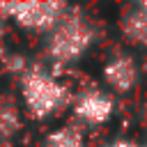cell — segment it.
<instances>
[{
  "label": "cell",
  "instance_id": "obj_7",
  "mask_svg": "<svg viewBox=\"0 0 147 147\" xmlns=\"http://www.w3.org/2000/svg\"><path fill=\"white\" fill-rule=\"evenodd\" d=\"M110 147H138V145H133V142H129V140H119V142H113Z\"/></svg>",
  "mask_w": 147,
  "mask_h": 147
},
{
  "label": "cell",
  "instance_id": "obj_2",
  "mask_svg": "<svg viewBox=\"0 0 147 147\" xmlns=\"http://www.w3.org/2000/svg\"><path fill=\"white\" fill-rule=\"evenodd\" d=\"M90 30L80 21H67L60 23L55 34L51 37V53L57 60H74L90 46Z\"/></svg>",
  "mask_w": 147,
  "mask_h": 147
},
{
  "label": "cell",
  "instance_id": "obj_6",
  "mask_svg": "<svg viewBox=\"0 0 147 147\" xmlns=\"http://www.w3.org/2000/svg\"><path fill=\"white\" fill-rule=\"evenodd\" d=\"M44 147H85V145H83V138H80L78 131H74V129H62V131L53 133V136L46 140Z\"/></svg>",
  "mask_w": 147,
  "mask_h": 147
},
{
  "label": "cell",
  "instance_id": "obj_3",
  "mask_svg": "<svg viewBox=\"0 0 147 147\" xmlns=\"http://www.w3.org/2000/svg\"><path fill=\"white\" fill-rule=\"evenodd\" d=\"M14 14V18L25 28H51L57 25L60 14L64 11V5L57 2H21L5 7Z\"/></svg>",
  "mask_w": 147,
  "mask_h": 147
},
{
  "label": "cell",
  "instance_id": "obj_4",
  "mask_svg": "<svg viewBox=\"0 0 147 147\" xmlns=\"http://www.w3.org/2000/svg\"><path fill=\"white\" fill-rule=\"evenodd\" d=\"M113 110V101L108 96H103L101 92H92L87 96L80 99L76 113L85 119V122H103Z\"/></svg>",
  "mask_w": 147,
  "mask_h": 147
},
{
  "label": "cell",
  "instance_id": "obj_5",
  "mask_svg": "<svg viewBox=\"0 0 147 147\" xmlns=\"http://www.w3.org/2000/svg\"><path fill=\"white\" fill-rule=\"evenodd\" d=\"M106 80H108V85H110L113 90H117V92L129 90V87L133 85V80H136V67H133V62L126 60V57L113 60V62L106 67Z\"/></svg>",
  "mask_w": 147,
  "mask_h": 147
},
{
  "label": "cell",
  "instance_id": "obj_1",
  "mask_svg": "<svg viewBox=\"0 0 147 147\" xmlns=\"http://www.w3.org/2000/svg\"><path fill=\"white\" fill-rule=\"evenodd\" d=\"M23 96H25V106L44 117L48 113H53L55 108H60V103L64 101V90L46 74H32L25 78L23 83Z\"/></svg>",
  "mask_w": 147,
  "mask_h": 147
}]
</instances>
